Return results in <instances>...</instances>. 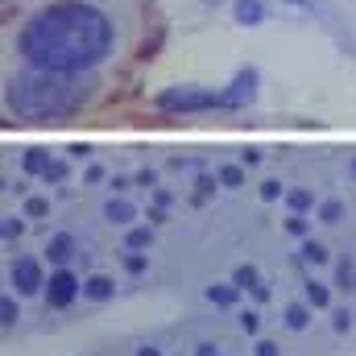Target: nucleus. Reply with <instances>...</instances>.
I'll use <instances>...</instances> for the list:
<instances>
[{
  "label": "nucleus",
  "mask_w": 356,
  "mask_h": 356,
  "mask_svg": "<svg viewBox=\"0 0 356 356\" xmlns=\"http://www.w3.org/2000/svg\"><path fill=\"white\" fill-rule=\"evenodd\" d=\"M286 232L302 241V236H307V220H302V216H290V220H286Z\"/></svg>",
  "instance_id": "nucleus-28"
},
{
  "label": "nucleus",
  "mask_w": 356,
  "mask_h": 356,
  "mask_svg": "<svg viewBox=\"0 0 356 356\" xmlns=\"http://www.w3.org/2000/svg\"><path fill=\"white\" fill-rule=\"evenodd\" d=\"M216 178H220V186H245V166H220L216 170Z\"/></svg>",
  "instance_id": "nucleus-18"
},
{
  "label": "nucleus",
  "mask_w": 356,
  "mask_h": 356,
  "mask_svg": "<svg viewBox=\"0 0 356 356\" xmlns=\"http://www.w3.org/2000/svg\"><path fill=\"white\" fill-rule=\"evenodd\" d=\"M332 327H336L340 336H344V332H353V311H336V315H332Z\"/></svg>",
  "instance_id": "nucleus-27"
},
{
  "label": "nucleus",
  "mask_w": 356,
  "mask_h": 356,
  "mask_svg": "<svg viewBox=\"0 0 356 356\" xmlns=\"http://www.w3.org/2000/svg\"><path fill=\"white\" fill-rule=\"evenodd\" d=\"M8 282L17 286V294H38V290H46L42 261H38V257H17L13 269H8Z\"/></svg>",
  "instance_id": "nucleus-5"
},
{
  "label": "nucleus",
  "mask_w": 356,
  "mask_h": 356,
  "mask_svg": "<svg viewBox=\"0 0 356 356\" xmlns=\"http://www.w3.org/2000/svg\"><path fill=\"white\" fill-rule=\"evenodd\" d=\"M17 319H21V307L13 302V294H4V298H0V323H4V327H17Z\"/></svg>",
  "instance_id": "nucleus-19"
},
{
  "label": "nucleus",
  "mask_w": 356,
  "mask_h": 356,
  "mask_svg": "<svg viewBox=\"0 0 356 356\" xmlns=\"http://www.w3.org/2000/svg\"><path fill=\"white\" fill-rule=\"evenodd\" d=\"M63 178H67V162H58V158H54V166L42 175V182H63Z\"/></svg>",
  "instance_id": "nucleus-29"
},
{
  "label": "nucleus",
  "mask_w": 356,
  "mask_h": 356,
  "mask_svg": "<svg viewBox=\"0 0 356 356\" xmlns=\"http://www.w3.org/2000/svg\"><path fill=\"white\" fill-rule=\"evenodd\" d=\"M195 356H224V353H220L216 344H199V348H195Z\"/></svg>",
  "instance_id": "nucleus-33"
},
{
  "label": "nucleus",
  "mask_w": 356,
  "mask_h": 356,
  "mask_svg": "<svg viewBox=\"0 0 356 356\" xmlns=\"http://www.w3.org/2000/svg\"><path fill=\"white\" fill-rule=\"evenodd\" d=\"M302 302H311L315 311H327V307H332V286H327V282H315V277H311V282L302 286Z\"/></svg>",
  "instance_id": "nucleus-11"
},
{
  "label": "nucleus",
  "mask_w": 356,
  "mask_h": 356,
  "mask_svg": "<svg viewBox=\"0 0 356 356\" xmlns=\"http://www.w3.org/2000/svg\"><path fill=\"white\" fill-rule=\"evenodd\" d=\"M253 356H277V344H273V340H257Z\"/></svg>",
  "instance_id": "nucleus-31"
},
{
  "label": "nucleus",
  "mask_w": 356,
  "mask_h": 356,
  "mask_svg": "<svg viewBox=\"0 0 356 356\" xmlns=\"http://www.w3.org/2000/svg\"><path fill=\"white\" fill-rule=\"evenodd\" d=\"M216 182H220V178H211V175H199V182H195V186H199V199H207V195L216 191Z\"/></svg>",
  "instance_id": "nucleus-30"
},
{
  "label": "nucleus",
  "mask_w": 356,
  "mask_h": 356,
  "mask_svg": "<svg viewBox=\"0 0 356 356\" xmlns=\"http://www.w3.org/2000/svg\"><path fill=\"white\" fill-rule=\"evenodd\" d=\"M25 232V220L21 216H4V241H13V236H21Z\"/></svg>",
  "instance_id": "nucleus-26"
},
{
  "label": "nucleus",
  "mask_w": 356,
  "mask_h": 356,
  "mask_svg": "<svg viewBox=\"0 0 356 356\" xmlns=\"http://www.w3.org/2000/svg\"><path fill=\"white\" fill-rule=\"evenodd\" d=\"M319 220H323V224H340V220H344V203H340V199H327V203L319 207Z\"/></svg>",
  "instance_id": "nucleus-20"
},
{
  "label": "nucleus",
  "mask_w": 356,
  "mask_h": 356,
  "mask_svg": "<svg viewBox=\"0 0 356 356\" xmlns=\"http://www.w3.org/2000/svg\"><path fill=\"white\" fill-rule=\"evenodd\" d=\"M75 253H79V241H75L71 232H54V236H50V245H46V257H50L54 266H67Z\"/></svg>",
  "instance_id": "nucleus-6"
},
{
  "label": "nucleus",
  "mask_w": 356,
  "mask_h": 356,
  "mask_svg": "<svg viewBox=\"0 0 356 356\" xmlns=\"http://www.w3.org/2000/svg\"><path fill=\"white\" fill-rule=\"evenodd\" d=\"M21 166H25V175H38V178H42L50 166H54V158H50V149H25Z\"/></svg>",
  "instance_id": "nucleus-12"
},
{
  "label": "nucleus",
  "mask_w": 356,
  "mask_h": 356,
  "mask_svg": "<svg viewBox=\"0 0 356 356\" xmlns=\"http://www.w3.org/2000/svg\"><path fill=\"white\" fill-rule=\"evenodd\" d=\"M95 83L91 75H67V71H38L25 67L17 75H8L4 83V108L17 120H63L83 112V104H91Z\"/></svg>",
  "instance_id": "nucleus-2"
},
{
  "label": "nucleus",
  "mask_w": 356,
  "mask_h": 356,
  "mask_svg": "<svg viewBox=\"0 0 356 356\" xmlns=\"http://www.w3.org/2000/svg\"><path fill=\"white\" fill-rule=\"evenodd\" d=\"M104 220L116 224V228H129V224L137 220V207H133L129 199H116V195H112V199L104 203Z\"/></svg>",
  "instance_id": "nucleus-7"
},
{
  "label": "nucleus",
  "mask_w": 356,
  "mask_h": 356,
  "mask_svg": "<svg viewBox=\"0 0 356 356\" xmlns=\"http://www.w3.org/2000/svg\"><path fill=\"white\" fill-rule=\"evenodd\" d=\"M307 323H311V302H290L286 307V327L290 332H302Z\"/></svg>",
  "instance_id": "nucleus-14"
},
{
  "label": "nucleus",
  "mask_w": 356,
  "mask_h": 356,
  "mask_svg": "<svg viewBox=\"0 0 356 356\" xmlns=\"http://www.w3.org/2000/svg\"><path fill=\"white\" fill-rule=\"evenodd\" d=\"M124 245H129L133 253H141V249H149V245H154V228H129V236H124Z\"/></svg>",
  "instance_id": "nucleus-17"
},
{
  "label": "nucleus",
  "mask_w": 356,
  "mask_h": 356,
  "mask_svg": "<svg viewBox=\"0 0 356 356\" xmlns=\"http://www.w3.org/2000/svg\"><path fill=\"white\" fill-rule=\"evenodd\" d=\"M257 95V71H241L228 88H166L154 104L162 112H216V108H241Z\"/></svg>",
  "instance_id": "nucleus-3"
},
{
  "label": "nucleus",
  "mask_w": 356,
  "mask_h": 356,
  "mask_svg": "<svg viewBox=\"0 0 356 356\" xmlns=\"http://www.w3.org/2000/svg\"><path fill=\"white\" fill-rule=\"evenodd\" d=\"M42 294H46V307H50V311H67V307L83 294V282H79L67 266H58L54 273H50V282H46Z\"/></svg>",
  "instance_id": "nucleus-4"
},
{
  "label": "nucleus",
  "mask_w": 356,
  "mask_h": 356,
  "mask_svg": "<svg viewBox=\"0 0 356 356\" xmlns=\"http://www.w3.org/2000/svg\"><path fill=\"white\" fill-rule=\"evenodd\" d=\"M232 282H236L241 290H249V294H253L257 302H266V298H269V290L261 286V273H257L253 266H236V273H232Z\"/></svg>",
  "instance_id": "nucleus-9"
},
{
  "label": "nucleus",
  "mask_w": 356,
  "mask_h": 356,
  "mask_svg": "<svg viewBox=\"0 0 356 356\" xmlns=\"http://www.w3.org/2000/svg\"><path fill=\"white\" fill-rule=\"evenodd\" d=\"M257 162H261V154H257V149H245V154H241V166H257Z\"/></svg>",
  "instance_id": "nucleus-32"
},
{
  "label": "nucleus",
  "mask_w": 356,
  "mask_h": 356,
  "mask_svg": "<svg viewBox=\"0 0 356 356\" xmlns=\"http://www.w3.org/2000/svg\"><path fill=\"white\" fill-rule=\"evenodd\" d=\"M282 195H286V186H282L277 178H266V182H261V199H266V203H273V199H282Z\"/></svg>",
  "instance_id": "nucleus-25"
},
{
  "label": "nucleus",
  "mask_w": 356,
  "mask_h": 356,
  "mask_svg": "<svg viewBox=\"0 0 356 356\" xmlns=\"http://www.w3.org/2000/svg\"><path fill=\"white\" fill-rule=\"evenodd\" d=\"M17 54L38 71L88 75L112 54V21L95 4L54 0L21 25Z\"/></svg>",
  "instance_id": "nucleus-1"
},
{
  "label": "nucleus",
  "mask_w": 356,
  "mask_h": 356,
  "mask_svg": "<svg viewBox=\"0 0 356 356\" xmlns=\"http://www.w3.org/2000/svg\"><path fill=\"white\" fill-rule=\"evenodd\" d=\"M137 356H162V348H154V344H145V348H137Z\"/></svg>",
  "instance_id": "nucleus-35"
},
{
  "label": "nucleus",
  "mask_w": 356,
  "mask_h": 356,
  "mask_svg": "<svg viewBox=\"0 0 356 356\" xmlns=\"http://www.w3.org/2000/svg\"><path fill=\"white\" fill-rule=\"evenodd\" d=\"M336 286H340V290H356V269L348 266V261L336 266Z\"/></svg>",
  "instance_id": "nucleus-22"
},
{
  "label": "nucleus",
  "mask_w": 356,
  "mask_h": 356,
  "mask_svg": "<svg viewBox=\"0 0 356 356\" xmlns=\"http://www.w3.org/2000/svg\"><path fill=\"white\" fill-rule=\"evenodd\" d=\"M116 294V282L108 277V273H91V277H83V298L88 302H108Z\"/></svg>",
  "instance_id": "nucleus-8"
},
{
  "label": "nucleus",
  "mask_w": 356,
  "mask_h": 356,
  "mask_svg": "<svg viewBox=\"0 0 356 356\" xmlns=\"http://www.w3.org/2000/svg\"><path fill=\"white\" fill-rule=\"evenodd\" d=\"M286 203H290V211H294V216H302V211H311V207H315V195H311V191H302V186H294V191H286Z\"/></svg>",
  "instance_id": "nucleus-16"
},
{
  "label": "nucleus",
  "mask_w": 356,
  "mask_h": 356,
  "mask_svg": "<svg viewBox=\"0 0 356 356\" xmlns=\"http://www.w3.org/2000/svg\"><path fill=\"white\" fill-rule=\"evenodd\" d=\"M236 21L241 25H261L266 21V4L261 0H236Z\"/></svg>",
  "instance_id": "nucleus-13"
},
{
  "label": "nucleus",
  "mask_w": 356,
  "mask_h": 356,
  "mask_svg": "<svg viewBox=\"0 0 356 356\" xmlns=\"http://www.w3.org/2000/svg\"><path fill=\"white\" fill-rule=\"evenodd\" d=\"M236 298H241V286L236 282H216V286H207V302H216V307H236Z\"/></svg>",
  "instance_id": "nucleus-10"
},
{
  "label": "nucleus",
  "mask_w": 356,
  "mask_h": 356,
  "mask_svg": "<svg viewBox=\"0 0 356 356\" xmlns=\"http://www.w3.org/2000/svg\"><path fill=\"white\" fill-rule=\"evenodd\" d=\"M137 182H141V186H154V182H158V175H154V170H141V175H137Z\"/></svg>",
  "instance_id": "nucleus-34"
},
{
  "label": "nucleus",
  "mask_w": 356,
  "mask_h": 356,
  "mask_svg": "<svg viewBox=\"0 0 356 356\" xmlns=\"http://www.w3.org/2000/svg\"><path fill=\"white\" fill-rule=\"evenodd\" d=\"M25 216H29V220H42V216H50V199H42V195L25 199Z\"/></svg>",
  "instance_id": "nucleus-21"
},
{
  "label": "nucleus",
  "mask_w": 356,
  "mask_h": 356,
  "mask_svg": "<svg viewBox=\"0 0 356 356\" xmlns=\"http://www.w3.org/2000/svg\"><path fill=\"white\" fill-rule=\"evenodd\" d=\"M236 323H241V332H245V336H257V332H261V315H257V311H241V319H236Z\"/></svg>",
  "instance_id": "nucleus-23"
},
{
  "label": "nucleus",
  "mask_w": 356,
  "mask_h": 356,
  "mask_svg": "<svg viewBox=\"0 0 356 356\" xmlns=\"http://www.w3.org/2000/svg\"><path fill=\"white\" fill-rule=\"evenodd\" d=\"M124 269H129V273H145V269H149V257L129 249V253H124Z\"/></svg>",
  "instance_id": "nucleus-24"
},
{
  "label": "nucleus",
  "mask_w": 356,
  "mask_h": 356,
  "mask_svg": "<svg viewBox=\"0 0 356 356\" xmlns=\"http://www.w3.org/2000/svg\"><path fill=\"white\" fill-rule=\"evenodd\" d=\"M302 261H307V266H327L332 253H327L323 241H302Z\"/></svg>",
  "instance_id": "nucleus-15"
}]
</instances>
